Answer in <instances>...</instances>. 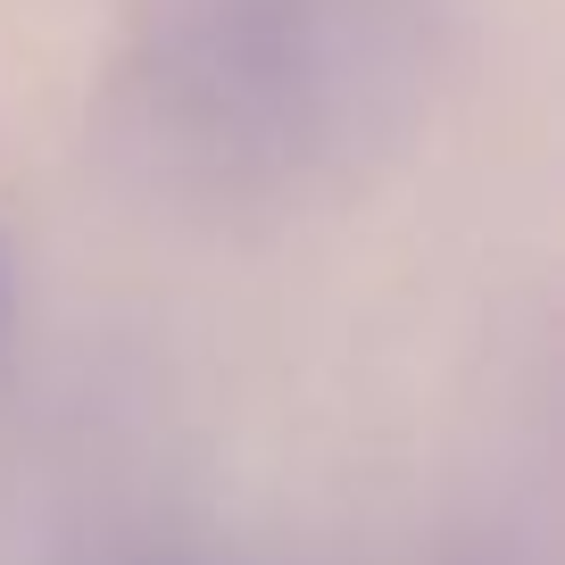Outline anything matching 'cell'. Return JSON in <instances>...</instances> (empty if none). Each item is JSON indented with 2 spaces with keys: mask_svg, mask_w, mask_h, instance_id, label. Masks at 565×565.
<instances>
[{
  "mask_svg": "<svg viewBox=\"0 0 565 565\" xmlns=\"http://www.w3.org/2000/svg\"><path fill=\"white\" fill-rule=\"evenodd\" d=\"M424 0H150L117 117L167 183L266 200L350 167L424 84Z\"/></svg>",
  "mask_w": 565,
  "mask_h": 565,
  "instance_id": "1",
  "label": "cell"
},
{
  "mask_svg": "<svg viewBox=\"0 0 565 565\" xmlns=\"http://www.w3.org/2000/svg\"><path fill=\"white\" fill-rule=\"evenodd\" d=\"M9 324H18V258L0 242V350H9Z\"/></svg>",
  "mask_w": 565,
  "mask_h": 565,
  "instance_id": "2",
  "label": "cell"
}]
</instances>
